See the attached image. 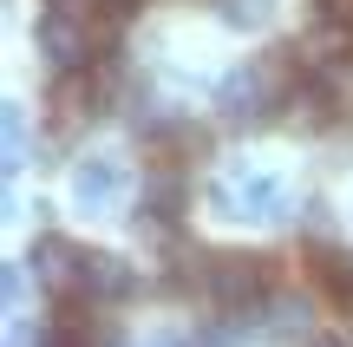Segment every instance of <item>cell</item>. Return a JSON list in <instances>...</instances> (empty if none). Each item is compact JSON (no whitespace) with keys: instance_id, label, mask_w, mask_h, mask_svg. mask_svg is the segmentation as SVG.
<instances>
[{"instance_id":"1","label":"cell","mask_w":353,"mask_h":347,"mask_svg":"<svg viewBox=\"0 0 353 347\" xmlns=\"http://www.w3.org/2000/svg\"><path fill=\"white\" fill-rule=\"evenodd\" d=\"M203 288H210V295L223 301L229 315H249V308H262L268 288H275V262L242 256V249H229V256H210V269H203Z\"/></svg>"},{"instance_id":"4","label":"cell","mask_w":353,"mask_h":347,"mask_svg":"<svg viewBox=\"0 0 353 347\" xmlns=\"http://www.w3.org/2000/svg\"><path fill=\"white\" fill-rule=\"evenodd\" d=\"M131 295H138V275H131L118 256H105V249H85V275H79V295L72 301L112 308V301H131Z\"/></svg>"},{"instance_id":"2","label":"cell","mask_w":353,"mask_h":347,"mask_svg":"<svg viewBox=\"0 0 353 347\" xmlns=\"http://www.w3.org/2000/svg\"><path fill=\"white\" fill-rule=\"evenodd\" d=\"M46 112L59 118V131L99 118L105 112V72H99V66H72V72H59V79H52V92H46Z\"/></svg>"},{"instance_id":"6","label":"cell","mask_w":353,"mask_h":347,"mask_svg":"<svg viewBox=\"0 0 353 347\" xmlns=\"http://www.w3.org/2000/svg\"><path fill=\"white\" fill-rule=\"evenodd\" d=\"M307 262H314V282L327 288L341 308H353V256H341V249H314Z\"/></svg>"},{"instance_id":"3","label":"cell","mask_w":353,"mask_h":347,"mask_svg":"<svg viewBox=\"0 0 353 347\" xmlns=\"http://www.w3.org/2000/svg\"><path fill=\"white\" fill-rule=\"evenodd\" d=\"M33 275L52 301H72L79 295V275H85V249L65 243V236H39L33 243Z\"/></svg>"},{"instance_id":"7","label":"cell","mask_w":353,"mask_h":347,"mask_svg":"<svg viewBox=\"0 0 353 347\" xmlns=\"http://www.w3.org/2000/svg\"><path fill=\"white\" fill-rule=\"evenodd\" d=\"M314 20H321V26H334V33H347V39H353V0H314Z\"/></svg>"},{"instance_id":"5","label":"cell","mask_w":353,"mask_h":347,"mask_svg":"<svg viewBox=\"0 0 353 347\" xmlns=\"http://www.w3.org/2000/svg\"><path fill=\"white\" fill-rule=\"evenodd\" d=\"M72 197H79L85 210H105V204L118 197V164H112V157H92V164H79Z\"/></svg>"},{"instance_id":"8","label":"cell","mask_w":353,"mask_h":347,"mask_svg":"<svg viewBox=\"0 0 353 347\" xmlns=\"http://www.w3.org/2000/svg\"><path fill=\"white\" fill-rule=\"evenodd\" d=\"M157 347H183V341H157Z\"/></svg>"}]
</instances>
